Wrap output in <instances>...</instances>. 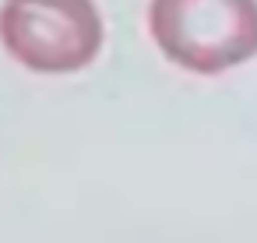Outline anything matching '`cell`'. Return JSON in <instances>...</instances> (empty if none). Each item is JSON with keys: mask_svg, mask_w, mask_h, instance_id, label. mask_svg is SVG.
I'll use <instances>...</instances> for the list:
<instances>
[{"mask_svg": "<svg viewBox=\"0 0 257 243\" xmlns=\"http://www.w3.org/2000/svg\"><path fill=\"white\" fill-rule=\"evenodd\" d=\"M155 46L194 74H222L257 53V0H152Z\"/></svg>", "mask_w": 257, "mask_h": 243, "instance_id": "cell-1", "label": "cell"}, {"mask_svg": "<svg viewBox=\"0 0 257 243\" xmlns=\"http://www.w3.org/2000/svg\"><path fill=\"white\" fill-rule=\"evenodd\" d=\"M0 43L29 71L71 74L95 60L102 18L92 0H4Z\"/></svg>", "mask_w": 257, "mask_h": 243, "instance_id": "cell-2", "label": "cell"}]
</instances>
